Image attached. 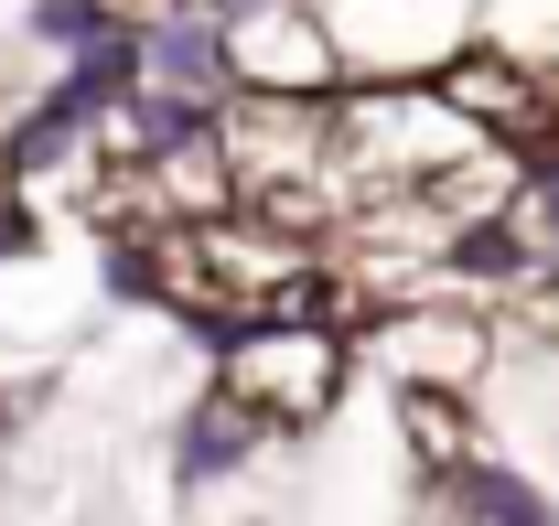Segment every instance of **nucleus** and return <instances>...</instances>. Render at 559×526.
<instances>
[{
  "mask_svg": "<svg viewBox=\"0 0 559 526\" xmlns=\"http://www.w3.org/2000/svg\"><path fill=\"white\" fill-rule=\"evenodd\" d=\"M205 387L226 397V408H248L270 441H312V430L345 408V387H355V333L312 323V312L248 323V333H226L205 355Z\"/></svg>",
  "mask_w": 559,
  "mask_h": 526,
  "instance_id": "f03ea898",
  "label": "nucleus"
},
{
  "mask_svg": "<svg viewBox=\"0 0 559 526\" xmlns=\"http://www.w3.org/2000/svg\"><path fill=\"white\" fill-rule=\"evenodd\" d=\"M474 151H485L474 119H463L430 75L345 86V97H334V183H345V204H366V194H419V183H441V172L474 162Z\"/></svg>",
  "mask_w": 559,
  "mask_h": 526,
  "instance_id": "f257e3e1",
  "label": "nucleus"
},
{
  "mask_svg": "<svg viewBox=\"0 0 559 526\" xmlns=\"http://www.w3.org/2000/svg\"><path fill=\"white\" fill-rule=\"evenodd\" d=\"M474 44H495L506 65H527V75L559 86V0H485L474 11Z\"/></svg>",
  "mask_w": 559,
  "mask_h": 526,
  "instance_id": "1a4fd4ad",
  "label": "nucleus"
},
{
  "mask_svg": "<svg viewBox=\"0 0 559 526\" xmlns=\"http://www.w3.org/2000/svg\"><path fill=\"white\" fill-rule=\"evenodd\" d=\"M495 366L506 333L474 301H409L355 333V376H377L388 397H495Z\"/></svg>",
  "mask_w": 559,
  "mask_h": 526,
  "instance_id": "7ed1b4c3",
  "label": "nucleus"
},
{
  "mask_svg": "<svg viewBox=\"0 0 559 526\" xmlns=\"http://www.w3.org/2000/svg\"><path fill=\"white\" fill-rule=\"evenodd\" d=\"M270 452V430L248 419V408H226L215 387H194V408H183V430H173V473L205 494V483H226V473H248V462Z\"/></svg>",
  "mask_w": 559,
  "mask_h": 526,
  "instance_id": "6e6552de",
  "label": "nucleus"
},
{
  "mask_svg": "<svg viewBox=\"0 0 559 526\" xmlns=\"http://www.w3.org/2000/svg\"><path fill=\"white\" fill-rule=\"evenodd\" d=\"M162 11H183V22H226L237 0H162Z\"/></svg>",
  "mask_w": 559,
  "mask_h": 526,
  "instance_id": "9d476101",
  "label": "nucleus"
},
{
  "mask_svg": "<svg viewBox=\"0 0 559 526\" xmlns=\"http://www.w3.org/2000/svg\"><path fill=\"white\" fill-rule=\"evenodd\" d=\"M388 408H399V441H409L430 494H452V483H474L485 462H506L485 441V397H388Z\"/></svg>",
  "mask_w": 559,
  "mask_h": 526,
  "instance_id": "0eeeda50",
  "label": "nucleus"
},
{
  "mask_svg": "<svg viewBox=\"0 0 559 526\" xmlns=\"http://www.w3.org/2000/svg\"><path fill=\"white\" fill-rule=\"evenodd\" d=\"M151 215L162 226H226V215H248V194H237V162H226V140H215V119H183V130L151 151Z\"/></svg>",
  "mask_w": 559,
  "mask_h": 526,
  "instance_id": "423d86ee",
  "label": "nucleus"
},
{
  "mask_svg": "<svg viewBox=\"0 0 559 526\" xmlns=\"http://www.w3.org/2000/svg\"><path fill=\"white\" fill-rule=\"evenodd\" d=\"M215 44H226V97H345V44H334V22L312 11V0H237L226 22H215Z\"/></svg>",
  "mask_w": 559,
  "mask_h": 526,
  "instance_id": "20e7f679",
  "label": "nucleus"
},
{
  "mask_svg": "<svg viewBox=\"0 0 559 526\" xmlns=\"http://www.w3.org/2000/svg\"><path fill=\"white\" fill-rule=\"evenodd\" d=\"M215 140L237 162V194L270 204V194H301V183H334V97H226L215 108ZM345 194V183H334Z\"/></svg>",
  "mask_w": 559,
  "mask_h": 526,
  "instance_id": "39448f33",
  "label": "nucleus"
}]
</instances>
